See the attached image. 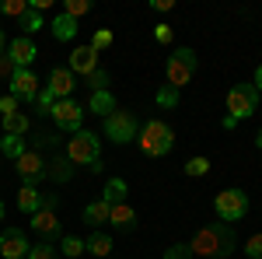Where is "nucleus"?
Masks as SVG:
<instances>
[{
  "mask_svg": "<svg viewBox=\"0 0 262 259\" xmlns=\"http://www.w3.org/2000/svg\"><path fill=\"white\" fill-rule=\"evenodd\" d=\"M234 228L231 224H224V221H213V224H203L200 231L192 235L189 242V252L192 256H203V259H227L234 252Z\"/></svg>",
  "mask_w": 262,
  "mask_h": 259,
  "instance_id": "f257e3e1",
  "label": "nucleus"
},
{
  "mask_svg": "<svg viewBox=\"0 0 262 259\" xmlns=\"http://www.w3.org/2000/svg\"><path fill=\"white\" fill-rule=\"evenodd\" d=\"M105 137L112 140V144H129V140H137V133H140V123H137V116L133 112H126V109H116L112 116H105Z\"/></svg>",
  "mask_w": 262,
  "mask_h": 259,
  "instance_id": "423d86ee",
  "label": "nucleus"
},
{
  "mask_svg": "<svg viewBox=\"0 0 262 259\" xmlns=\"http://www.w3.org/2000/svg\"><path fill=\"white\" fill-rule=\"evenodd\" d=\"M35 56H39V49H35V42H32V39L18 35V39H11V42H7V60L14 63L18 70H28Z\"/></svg>",
  "mask_w": 262,
  "mask_h": 259,
  "instance_id": "ddd939ff",
  "label": "nucleus"
},
{
  "mask_svg": "<svg viewBox=\"0 0 262 259\" xmlns=\"http://www.w3.org/2000/svg\"><path fill=\"white\" fill-rule=\"evenodd\" d=\"M14 70H18L14 63L7 60V56H0V77H7V81H11V77H14Z\"/></svg>",
  "mask_w": 262,
  "mask_h": 259,
  "instance_id": "ea45409f",
  "label": "nucleus"
},
{
  "mask_svg": "<svg viewBox=\"0 0 262 259\" xmlns=\"http://www.w3.org/2000/svg\"><path fill=\"white\" fill-rule=\"evenodd\" d=\"M11 112H18V98H14V95H4V98H0V119L11 116Z\"/></svg>",
  "mask_w": 262,
  "mask_h": 259,
  "instance_id": "c9c22d12",
  "label": "nucleus"
},
{
  "mask_svg": "<svg viewBox=\"0 0 262 259\" xmlns=\"http://www.w3.org/2000/svg\"><path fill=\"white\" fill-rule=\"evenodd\" d=\"M126 193H129V186H126V179H119V175H112V179L105 182V189H101V200H105L108 207H116V203H126Z\"/></svg>",
  "mask_w": 262,
  "mask_h": 259,
  "instance_id": "6ab92c4d",
  "label": "nucleus"
},
{
  "mask_svg": "<svg viewBox=\"0 0 262 259\" xmlns=\"http://www.w3.org/2000/svg\"><path fill=\"white\" fill-rule=\"evenodd\" d=\"M0 56H7V35H4V28H0Z\"/></svg>",
  "mask_w": 262,
  "mask_h": 259,
  "instance_id": "79ce46f5",
  "label": "nucleus"
},
{
  "mask_svg": "<svg viewBox=\"0 0 262 259\" xmlns=\"http://www.w3.org/2000/svg\"><path fill=\"white\" fill-rule=\"evenodd\" d=\"M171 147H175V133H171V126L164 119H147L140 130V151L147 158H164V154H171Z\"/></svg>",
  "mask_w": 262,
  "mask_h": 259,
  "instance_id": "f03ea898",
  "label": "nucleus"
},
{
  "mask_svg": "<svg viewBox=\"0 0 262 259\" xmlns=\"http://www.w3.org/2000/svg\"><path fill=\"white\" fill-rule=\"evenodd\" d=\"M60 252L67 259H81L84 252H88V245H84V238H77V235H67V238H63V245H60Z\"/></svg>",
  "mask_w": 262,
  "mask_h": 259,
  "instance_id": "bb28decb",
  "label": "nucleus"
},
{
  "mask_svg": "<svg viewBox=\"0 0 262 259\" xmlns=\"http://www.w3.org/2000/svg\"><path fill=\"white\" fill-rule=\"evenodd\" d=\"M255 91H262V67L255 70Z\"/></svg>",
  "mask_w": 262,
  "mask_h": 259,
  "instance_id": "37998d69",
  "label": "nucleus"
},
{
  "mask_svg": "<svg viewBox=\"0 0 262 259\" xmlns=\"http://www.w3.org/2000/svg\"><path fill=\"white\" fill-rule=\"evenodd\" d=\"M18 28H21V35H25V39H32V35H35V32L42 28V14L28 7V11H25V14L18 18Z\"/></svg>",
  "mask_w": 262,
  "mask_h": 259,
  "instance_id": "393cba45",
  "label": "nucleus"
},
{
  "mask_svg": "<svg viewBox=\"0 0 262 259\" xmlns=\"http://www.w3.org/2000/svg\"><path fill=\"white\" fill-rule=\"evenodd\" d=\"M0 256L4 259H25L28 256V238L21 228H4L0 231Z\"/></svg>",
  "mask_w": 262,
  "mask_h": 259,
  "instance_id": "9b49d317",
  "label": "nucleus"
},
{
  "mask_svg": "<svg viewBox=\"0 0 262 259\" xmlns=\"http://www.w3.org/2000/svg\"><path fill=\"white\" fill-rule=\"evenodd\" d=\"M28 259H56V249H53L49 242H39V245L28 249Z\"/></svg>",
  "mask_w": 262,
  "mask_h": 259,
  "instance_id": "473e14b6",
  "label": "nucleus"
},
{
  "mask_svg": "<svg viewBox=\"0 0 262 259\" xmlns=\"http://www.w3.org/2000/svg\"><path fill=\"white\" fill-rule=\"evenodd\" d=\"M49 28H53V39L56 42H70L74 35H77V21L70 18V14H56Z\"/></svg>",
  "mask_w": 262,
  "mask_h": 259,
  "instance_id": "aec40b11",
  "label": "nucleus"
},
{
  "mask_svg": "<svg viewBox=\"0 0 262 259\" xmlns=\"http://www.w3.org/2000/svg\"><path fill=\"white\" fill-rule=\"evenodd\" d=\"M98 70V53L91 49V46H77L74 53H70V74H84V77H91Z\"/></svg>",
  "mask_w": 262,
  "mask_h": 259,
  "instance_id": "4468645a",
  "label": "nucleus"
},
{
  "mask_svg": "<svg viewBox=\"0 0 262 259\" xmlns=\"http://www.w3.org/2000/svg\"><path fill=\"white\" fill-rule=\"evenodd\" d=\"M84 245H88V252H91V256H98V259H105L108 252H112V238H108L105 231H95Z\"/></svg>",
  "mask_w": 262,
  "mask_h": 259,
  "instance_id": "b1692460",
  "label": "nucleus"
},
{
  "mask_svg": "<svg viewBox=\"0 0 262 259\" xmlns=\"http://www.w3.org/2000/svg\"><path fill=\"white\" fill-rule=\"evenodd\" d=\"M213 214H217V221H224V224L245 221L248 217V196H245L242 189H221V193L213 196Z\"/></svg>",
  "mask_w": 262,
  "mask_h": 259,
  "instance_id": "39448f33",
  "label": "nucleus"
},
{
  "mask_svg": "<svg viewBox=\"0 0 262 259\" xmlns=\"http://www.w3.org/2000/svg\"><path fill=\"white\" fill-rule=\"evenodd\" d=\"M154 11H171V0H154Z\"/></svg>",
  "mask_w": 262,
  "mask_h": 259,
  "instance_id": "a19ab883",
  "label": "nucleus"
},
{
  "mask_svg": "<svg viewBox=\"0 0 262 259\" xmlns=\"http://www.w3.org/2000/svg\"><path fill=\"white\" fill-rule=\"evenodd\" d=\"M67 158L74 161V165H84V168H91L95 161H101V140L98 133H91V130H77L70 144H67Z\"/></svg>",
  "mask_w": 262,
  "mask_h": 259,
  "instance_id": "20e7f679",
  "label": "nucleus"
},
{
  "mask_svg": "<svg viewBox=\"0 0 262 259\" xmlns=\"http://www.w3.org/2000/svg\"><path fill=\"white\" fill-rule=\"evenodd\" d=\"M28 11V0H4L0 4V14H11V18H21Z\"/></svg>",
  "mask_w": 262,
  "mask_h": 259,
  "instance_id": "c756f323",
  "label": "nucleus"
},
{
  "mask_svg": "<svg viewBox=\"0 0 262 259\" xmlns=\"http://www.w3.org/2000/svg\"><path fill=\"white\" fill-rule=\"evenodd\" d=\"M88 81H91V88H95V91H105V84H108V74H105V70L98 67V70H95V74H91Z\"/></svg>",
  "mask_w": 262,
  "mask_h": 259,
  "instance_id": "4c0bfd02",
  "label": "nucleus"
},
{
  "mask_svg": "<svg viewBox=\"0 0 262 259\" xmlns=\"http://www.w3.org/2000/svg\"><path fill=\"white\" fill-rule=\"evenodd\" d=\"M49 91H53V98H70V91H74V74H70V67H53V74H49V84H46Z\"/></svg>",
  "mask_w": 262,
  "mask_h": 259,
  "instance_id": "2eb2a0df",
  "label": "nucleus"
},
{
  "mask_svg": "<svg viewBox=\"0 0 262 259\" xmlns=\"http://www.w3.org/2000/svg\"><path fill=\"white\" fill-rule=\"evenodd\" d=\"M56 207H60V196H42V210H39V214H32V228H35L39 235H60Z\"/></svg>",
  "mask_w": 262,
  "mask_h": 259,
  "instance_id": "1a4fd4ad",
  "label": "nucleus"
},
{
  "mask_svg": "<svg viewBox=\"0 0 262 259\" xmlns=\"http://www.w3.org/2000/svg\"><path fill=\"white\" fill-rule=\"evenodd\" d=\"M196 67H200V60H196V53L189 49V46H179L171 56H168V88H175V91H182L189 81L196 77Z\"/></svg>",
  "mask_w": 262,
  "mask_h": 259,
  "instance_id": "7ed1b4c3",
  "label": "nucleus"
},
{
  "mask_svg": "<svg viewBox=\"0 0 262 259\" xmlns=\"http://www.w3.org/2000/svg\"><path fill=\"white\" fill-rule=\"evenodd\" d=\"M182 172H185V175H192V179H200V175H206V172H210V161H206V158H189Z\"/></svg>",
  "mask_w": 262,
  "mask_h": 259,
  "instance_id": "cd10ccee",
  "label": "nucleus"
},
{
  "mask_svg": "<svg viewBox=\"0 0 262 259\" xmlns=\"http://www.w3.org/2000/svg\"><path fill=\"white\" fill-rule=\"evenodd\" d=\"M255 144H259V151H262V130H259V137H255Z\"/></svg>",
  "mask_w": 262,
  "mask_h": 259,
  "instance_id": "a18cd8bd",
  "label": "nucleus"
},
{
  "mask_svg": "<svg viewBox=\"0 0 262 259\" xmlns=\"http://www.w3.org/2000/svg\"><path fill=\"white\" fill-rule=\"evenodd\" d=\"M88 46H91L95 53H101V49H108V46H112V28H98V32H95V39L88 42Z\"/></svg>",
  "mask_w": 262,
  "mask_h": 259,
  "instance_id": "7c9ffc66",
  "label": "nucleus"
},
{
  "mask_svg": "<svg viewBox=\"0 0 262 259\" xmlns=\"http://www.w3.org/2000/svg\"><path fill=\"white\" fill-rule=\"evenodd\" d=\"M154 39L161 42V46H168V42H171V28H168V25H154Z\"/></svg>",
  "mask_w": 262,
  "mask_h": 259,
  "instance_id": "58836bf2",
  "label": "nucleus"
},
{
  "mask_svg": "<svg viewBox=\"0 0 262 259\" xmlns=\"http://www.w3.org/2000/svg\"><path fill=\"white\" fill-rule=\"evenodd\" d=\"M35 105H39V112H46V116H49V112H53V105H56L53 91H49V88H42V91H39V98H35Z\"/></svg>",
  "mask_w": 262,
  "mask_h": 259,
  "instance_id": "72a5a7b5",
  "label": "nucleus"
},
{
  "mask_svg": "<svg viewBox=\"0 0 262 259\" xmlns=\"http://www.w3.org/2000/svg\"><path fill=\"white\" fill-rule=\"evenodd\" d=\"M46 175L53 182H70V175H74V161L70 158H56L53 165H46Z\"/></svg>",
  "mask_w": 262,
  "mask_h": 259,
  "instance_id": "4be33fe9",
  "label": "nucleus"
},
{
  "mask_svg": "<svg viewBox=\"0 0 262 259\" xmlns=\"http://www.w3.org/2000/svg\"><path fill=\"white\" fill-rule=\"evenodd\" d=\"M245 256L248 259H262V235H252L245 242Z\"/></svg>",
  "mask_w": 262,
  "mask_h": 259,
  "instance_id": "f704fd0d",
  "label": "nucleus"
},
{
  "mask_svg": "<svg viewBox=\"0 0 262 259\" xmlns=\"http://www.w3.org/2000/svg\"><path fill=\"white\" fill-rule=\"evenodd\" d=\"M88 112H95V116H101V119L112 116V112H116V95H112L108 88H105V91H95L91 102H88Z\"/></svg>",
  "mask_w": 262,
  "mask_h": 259,
  "instance_id": "f3484780",
  "label": "nucleus"
},
{
  "mask_svg": "<svg viewBox=\"0 0 262 259\" xmlns=\"http://www.w3.org/2000/svg\"><path fill=\"white\" fill-rule=\"evenodd\" d=\"M53 119H56V126L60 130H67V133H77L84 126V105H77L74 98H60L56 105H53V112H49Z\"/></svg>",
  "mask_w": 262,
  "mask_h": 259,
  "instance_id": "6e6552de",
  "label": "nucleus"
},
{
  "mask_svg": "<svg viewBox=\"0 0 262 259\" xmlns=\"http://www.w3.org/2000/svg\"><path fill=\"white\" fill-rule=\"evenodd\" d=\"M255 109H259V91H255V84H234V88L227 91V116H231V119H248Z\"/></svg>",
  "mask_w": 262,
  "mask_h": 259,
  "instance_id": "0eeeda50",
  "label": "nucleus"
},
{
  "mask_svg": "<svg viewBox=\"0 0 262 259\" xmlns=\"http://www.w3.org/2000/svg\"><path fill=\"white\" fill-rule=\"evenodd\" d=\"M88 11H91V0H67L63 4V14H70L74 21L81 18V14H88Z\"/></svg>",
  "mask_w": 262,
  "mask_h": 259,
  "instance_id": "c85d7f7f",
  "label": "nucleus"
},
{
  "mask_svg": "<svg viewBox=\"0 0 262 259\" xmlns=\"http://www.w3.org/2000/svg\"><path fill=\"white\" fill-rule=\"evenodd\" d=\"M158 105H161V109H175V105H179V91L164 84L161 91H158Z\"/></svg>",
  "mask_w": 262,
  "mask_h": 259,
  "instance_id": "2f4dec72",
  "label": "nucleus"
},
{
  "mask_svg": "<svg viewBox=\"0 0 262 259\" xmlns=\"http://www.w3.org/2000/svg\"><path fill=\"white\" fill-rule=\"evenodd\" d=\"M108 214H112V207L105 200H95L84 207V224H108Z\"/></svg>",
  "mask_w": 262,
  "mask_h": 259,
  "instance_id": "412c9836",
  "label": "nucleus"
},
{
  "mask_svg": "<svg viewBox=\"0 0 262 259\" xmlns=\"http://www.w3.org/2000/svg\"><path fill=\"white\" fill-rule=\"evenodd\" d=\"M25 151H28V140H25V137H4V140H0V154H4V158L18 161Z\"/></svg>",
  "mask_w": 262,
  "mask_h": 259,
  "instance_id": "5701e85b",
  "label": "nucleus"
},
{
  "mask_svg": "<svg viewBox=\"0 0 262 259\" xmlns=\"http://www.w3.org/2000/svg\"><path fill=\"white\" fill-rule=\"evenodd\" d=\"M11 95L18 102H35L39 98V77H35L32 67H28V70H14V77H11Z\"/></svg>",
  "mask_w": 262,
  "mask_h": 259,
  "instance_id": "9d476101",
  "label": "nucleus"
},
{
  "mask_svg": "<svg viewBox=\"0 0 262 259\" xmlns=\"http://www.w3.org/2000/svg\"><path fill=\"white\" fill-rule=\"evenodd\" d=\"M14 165H18V175L25 186H35V182L46 179V161L39 158V151H25Z\"/></svg>",
  "mask_w": 262,
  "mask_h": 259,
  "instance_id": "f8f14e48",
  "label": "nucleus"
},
{
  "mask_svg": "<svg viewBox=\"0 0 262 259\" xmlns=\"http://www.w3.org/2000/svg\"><path fill=\"white\" fill-rule=\"evenodd\" d=\"M4 214H7V207H4V200H0V221H4Z\"/></svg>",
  "mask_w": 262,
  "mask_h": 259,
  "instance_id": "c03bdc74",
  "label": "nucleus"
},
{
  "mask_svg": "<svg viewBox=\"0 0 262 259\" xmlns=\"http://www.w3.org/2000/svg\"><path fill=\"white\" fill-rule=\"evenodd\" d=\"M4 130H7V137H25V133H28V116H25V112L4 116Z\"/></svg>",
  "mask_w": 262,
  "mask_h": 259,
  "instance_id": "a878e982",
  "label": "nucleus"
},
{
  "mask_svg": "<svg viewBox=\"0 0 262 259\" xmlns=\"http://www.w3.org/2000/svg\"><path fill=\"white\" fill-rule=\"evenodd\" d=\"M18 210L21 214H39L42 210V193L35 189V186H21V193H18Z\"/></svg>",
  "mask_w": 262,
  "mask_h": 259,
  "instance_id": "a211bd4d",
  "label": "nucleus"
},
{
  "mask_svg": "<svg viewBox=\"0 0 262 259\" xmlns=\"http://www.w3.org/2000/svg\"><path fill=\"white\" fill-rule=\"evenodd\" d=\"M108 224L119 228V231H133V228H137V210H133L129 203H116L112 214H108Z\"/></svg>",
  "mask_w": 262,
  "mask_h": 259,
  "instance_id": "dca6fc26",
  "label": "nucleus"
},
{
  "mask_svg": "<svg viewBox=\"0 0 262 259\" xmlns=\"http://www.w3.org/2000/svg\"><path fill=\"white\" fill-rule=\"evenodd\" d=\"M164 259H192V252H189V245H171L164 252Z\"/></svg>",
  "mask_w": 262,
  "mask_h": 259,
  "instance_id": "e433bc0d",
  "label": "nucleus"
}]
</instances>
